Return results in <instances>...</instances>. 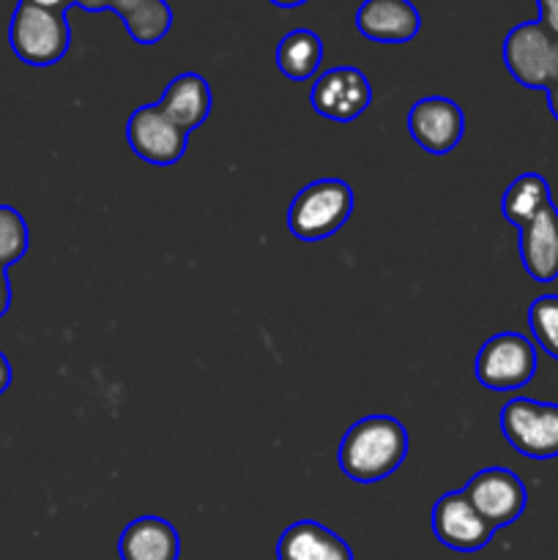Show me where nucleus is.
Here are the masks:
<instances>
[{
  "instance_id": "nucleus-28",
  "label": "nucleus",
  "mask_w": 558,
  "mask_h": 560,
  "mask_svg": "<svg viewBox=\"0 0 558 560\" xmlns=\"http://www.w3.org/2000/svg\"><path fill=\"white\" fill-rule=\"evenodd\" d=\"M545 93H547V107H550V115L558 120V82L547 88Z\"/></svg>"
},
{
  "instance_id": "nucleus-20",
  "label": "nucleus",
  "mask_w": 558,
  "mask_h": 560,
  "mask_svg": "<svg viewBox=\"0 0 558 560\" xmlns=\"http://www.w3.org/2000/svg\"><path fill=\"white\" fill-rule=\"evenodd\" d=\"M27 246H31V230L22 213L11 206H0V268L9 271L27 255Z\"/></svg>"
},
{
  "instance_id": "nucleus-15",
  "label": "nucleus",
  "mask_w": 558,
  "mask_h": 560,
  "mask_svg": "<svg viewBox=\"0 0 558 560\" xmlns=\"http://www.w3.org/2000/svg\"><path fill=\"white\" fill-rule=\"evenodd\" d=\"M277 560H353V552L326 525L301 520L279 536Z\"/></svg>"
},
{
  "instance_id": "nucleus-16",
  "label": "nucleus",
  "mask_w": 558,
  "mask_h": 560,
  "mask_svg": "<svg viewBox=\"0 0 558 560\" xmlns=\"http://www.w3.org/2000/svg\"><path fill=\"white\" fill-rule=\"evenodd\" d=\"M120 560H178V530L162 517H137L118 539Z\"/></svg>"
},
{
  "instance_id": "nucleus-4",
  "label": "nucleus",
  "mask_w": 558,
  "mask_h": 560,
  "mask_svg": "<svg viewBox=\"0 0 558 560\" xmlns=\"http://www.w3.org/2000/svg\"><path fill=\"white\" fill-rule=\"evenodd\" d=\"M503 66L528 91H547L558 82V36L539 20L520 22L503 38Z\"/></svg>"
},
{
  "instance_id": "nucleus-1",
  "label": "nucleus",
  "mask_w": 558,
  "mask_h": 560,
  "mask_svg": "<svg viewBox=\"0 0 558 560\" xmlns=\"http://www.w3.org/2000/svg\"><path fill=\"white\" fill-rule=\"evenodd\" d=\"M408 454V430L394 416H367L345 432L337 448L339 470L356 485L388 479Z\"/></svg>"
},
{
  "instance_id": "nucleus-10",
  "label": "nucleus",
  "mask_w": 558,
  "mask_h": 560,
  "mask_svg": "<svg viewBox=\"0 0 558 560\" xmlns=\"http://www.w3.org/2000/svg\"><path fill=\"white\" fill-rule=\"evenodd\" d=\"M432 534L449 550L476 552L490 545L496 528L485 523L463 490H454L438 498L432 506Z\"/></svg>"
},
{
  "instance_id": "nucleus-19",
  "label": "nucleus",
  "mask_w": 558,
  "mask_h": 560,
  "mask_svg": "<svg viewBox=\"0 0 558 560\" xmlns=\"http://www.w3.org/2000/svg\"><path fill=\"white\" fill-rule=\"evenodd\" d=\"M124 25L137 44L151 47V44L162 42L173 27V9L167 0H146L135 14L126 16Z\"/></svg>"
},
{
  "instance_id": "nucleus-5",
  "label": "nucleus",
  "mask_w": 558,
  "mask_h": 560,
  "mask_svg": "<svg viewBox=\"0 0 558 560\" xmlns=\"http://www.w3.org/2000/svg\"><path fill=\"white\" fill-rule=\"evenodd\" d=\"M536 345L518 331L487 339L476 353L474 375L487 392H518L536 375Z\"/></svg>"
},
{
  "instance_id": "nucleus-23",
  "label": "nucleus",
  "mask_w": 558,
  "mask_h": 560,
  "mask_svg": "<svg viewBox=\"0 0 558 560\" xmlns=\"http://www.w3.org/2000/svg\"><path fill=\"white\" fill-rule=\"evenodd\" d=\"M142 3H146V0H109V11H113V14H118L120 22H124L126 16L135 14Z\"/></svg>"
},
{
  "instance_id": "nucleus-27",
  "label": "nucleus",
  "mask_w": 558,
  "mask_h": 560,
  "mask_svg": "<svg viewBox=\"0 0 558 560\" xmlns=\"http://www.w3.org/2000/svg\"><path fill=\"white\" fill-rule=\"evenodd\" d=\"M71 5H80L82 11H109V0H71Z\"/></svg>"
},
{
  "instance_id": "nucleus-14",
  "label": "nucleus",
  "mask_w": 558,
  "mask_h": 560,
  "mask_svg": "<svg viewBox=\"0 0 558 560\" xmlns=\"http://www.w3.org/2000/svg\"><path fill=\"white\" fill-rule=\"evenodd\" d=\"M211 88L195 71H184V74L175 77L159 98V109L186 135L206 124V118L211 115Z\"/></svg>"
},
{
  "instance_id": "nucleus-26",
  "label": "nucleus",
  "mask_w": 558,
  "mask_h": 560,
  "mask_svg": "<svg viewBox=\"0 0 558 560\" xmlns=\"http://www.w3.org/2000/svg\"><path fill=\"white\" fill-rule=\"evenodd\" d=\"M20 3L42 5V9H53V11H66L71 5V0H20Z\"/></svg>"
},
{
  "instance_id": "nucleus-7",
  "label": "nucleus",
  "mask_w": 558,
  "mask_h": 560,
  "mask_svg": "<svg viewBox=\"0 0 558 560\" xmlns=\"http://www.w3.org/2000/svg\"><path fill=\"white\" fill-rule=\"evenodd\" d=\"M310 104L323 118L350 124L372 104V85L356 66H337L317 77L310 91Z\"/></svg>"
},
{
  "instance_id": "nucleus-17",
  "label": "nucleus",
  "mask_w": 558,
  "mask_h": 560,
  "mask_svg": "<svg viewBox=\"0 0 558 560\" xmlns=\"http://www.w3.org/2000/svg\"><path fill=\"white\" fill-rule=\"evenodd\" d=\"M323 63V42L310 27H295L277 44V69L288 80L306 82Z\"/></svg>"
},
{
  "instance_id": "nucleus-21",
  "label": "nucleus",
  "mask_w": 558,
  "mask_h": 560,
  "mask_svg": "<svg viewBox=\"0 0 558 560\" xmlns=\"http://www.w3.org/2000/svg\"><path fill=\"white\" fill-rule=\"evenodd\" d=\"M528 326L536 348L558 361V295H539L528 306Z\"/></svg>"
},
{
  "instance_id": "nucleus-25",
  "label": "nucleus",
  "mask_w": 558,
  "mask_h": 560,
  "mask_svg": "<svg viewBox=\"0 0 558 560\" xmlns=\"http://www.w3.org/2000/svg\"><path fill=\"white\" fill-rule=\"evenodd\" d=\"M9 386H11V364H9V359L0 353V397L9 392Z\"/></svg>"
},
{
  "instance_id": "nucleus-12",
  "label": "nucleus",
  "mask_w": 558,
  "mask_h": 560,
  "mask_svg": "<svg viewBox=\"0 0 558 560\" xmlns=\"http://www.w3.org/2000/svg\"><path fill=\"white\" fill-rule=\"evenodd\" d=\"M356 27L377 44H408L419 36L421 14L410 0H364L356 11Z\"/></svg>"
},
{
  "instance_id": "nucleus-6",
  "label": "nucleus",
  "mask_w": 558,
  "mask_h": 560,
  "mask_svg": "<svg viewBox=\"0 0 558 560\" xmlns=\"http://www.w3.org/2000/svg\"><path fill=\"white\" fill-rule=\"evenodd\" d=\"M501 432L509 446L528 459L558 457V405L509 399L501 408Z\"/></svg>"
},
{
  "instance_id": "nucleus-29",
  "label": "nucleus",
  "mask_w": 558,
  "mask_h": 560,
  "mask_svg": "<svg viewBox=\"0 0 558 560\" xmlns=\"http://www.w3.org/2000/svg\"><path fill=\"white\" fill-rule=\"evenodd\" d=\"M268 3L279 5V9H295V5H304L310 3V0H268Z\"/></svg>"
},
{
  "instance_id": "nucleus-22",
  "label": "nucleus",
  "mask_w": 558,
  "mask_h": 560,
  "mask_svg": "<svg viewBox=\"0 0 558 560\" xmlns=\"http://www.w3.org/2000/svg\"><path fill=\"white\" fill-rule=\"evenodd\" d=\"M536 9H539V22L558 36V0H536Z\"/></svg>"
},
{
  "instance_id": "nucleus-18",
  "label": "nucleus",
  "mask_w": 558,
  "mask_h": 560,
  "mask_svg": "<svg viewBox=\"0 0 558 560\" xmlns=\"http://www.w3.org/2000/svg\"><path fill=\"white\" fill-rule=\"evenodd\" d=\"M553 202L550 184H547L542 175L525 173L520 178H514L507 186L501 197V213L509 224H514L518 230H523L525 224L534 222L542 211Z\"/></svg>"
},
{
  "instance_id": "nucleus-9",
  "label": "nucleus",
  "mask_w": 558,
  "mask_h": 560,
  "mask_svg": "<svg viewBox=\"0 0 558 560\" xmlns=\"http://www.w3.org/2000/svg\"><path fill=\"white\" fill-rule=\"evenodd\" d=\"M465 495L492 528H507L525 512L528 492L509 468H485L465 485Z\"/></svg>"
},
{
  "instance_id": "nucleus-2",
  "label": "nucleus",
  "mask_w": 558,
  "mask_h": 560,
  "mask_svg": "<svg viewBox=\"0 0 558 560\" xmlns=\"http://www.w3.org/2000/svg\"><path fill=\"white\" fill-rule=\"evenodd\" d=\"M353 213V189L339 178L312 180L293 197L288 208V228L293 238L315 244L332 238Z\"/></svg>"
},
{
  "instance_id": "nucleus-3",
  "label": "nucleus",
  "mask_w": 558,
  "mask_h": 560,
  "mask_svg": "<svg viewBox=\"0 0 558 560\" xmlns=\"http://www.w3.org/2000/svg\"><path fill=\"white\" fill-rule=\"evenodd\" d=\"M9 44L16 58L27 66H55L71 47V27L66 11L20 3L9 22Z\"/></svg>"
},
{
  "instance_id": "nucleus-24",
  "label": "nucleus",
  "mask_w": 558,
  "mask_h": 560,
  "mask_svg": "<svg viewBox=\"0 0 558 560\" xmlns=\"http://www.w3.org/2000/svg\"><path fill=\"white\" fill-rule=\"evenodd\" d=\"M11 306V284H9V271L0 268V317L9 312Z\"/></svg>"
},
{
  "instance_id": "nucleus-8",
  "label": "nucleus",
  "mask_w": 558,
  "mask_h": 560,
  "mask_svg": "<svg viewBox=\"0 0 558 560\" xmlns=\"http://www.w3.org/2000/svg\"><path fill=\"white\" fill-rule=\"evenodd\" d=\"M126 140H129L131 151L142 162L156 164V167H170V164H175L186 153L189 135L178 129L159 109V104H146V107H137L131 113L129 124H126Z\"/></svg>"
},
{
  "instance_id": "nucleus-13",
  "label": "nucleus",
  "mask_w": 558,
  "mask_h": 560,
  "mask_svg": "<svg viewBox=\"0 0 558 560\" xmlns=\"http://www.w3.org/2000/svg\"><path fill=\"white\" fill-rule=\"evenodd\" d=\"M520 260L534 282L547 284L558 279V206L550 202L534 222L520 230Z\"/></svg>"
},
{
  "instance_id": "nucleus-11",
  "label": "nucleus",
  "mask_w": 558,
  "mask_h": 560,
  "mask_svg": "<svg viewBox=\"0 0 558 560\" xmlns=\"http://www.w3.org/2000/svg\"><path fill=\"white\" fill-rule=\"evenodd\" d=\"M408 131L421 151L446 156L465 135V115L457 102L446 96H425L410 107Z\"/></svg>"
}]
</instances>
